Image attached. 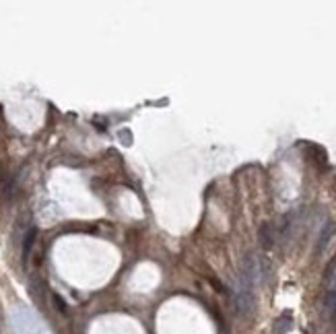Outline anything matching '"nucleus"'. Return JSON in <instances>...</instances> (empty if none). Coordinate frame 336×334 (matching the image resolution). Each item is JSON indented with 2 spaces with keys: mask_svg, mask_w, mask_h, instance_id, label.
<instances>
[{
  "mask_svg": "<svg viewBox=\"0 0 336 334\" xmlns=\"http://www.w3.org/2000/svg\"><path fill=\"white\" fill-rule=\"evenodd\" d=\"M52 301H54L56 309H58V312H60L62 316H66V314H68V307H66V301H64V299H62L60 295H58V293H54V295H52Z\"/></svg>",
  "mask_w": 336,
  "mask_h": 334,
  "instance_id": "4",
  "label": "nucleus"
},
{
  "mask_svg": "<svg viewBox=\"0 0 336 334\" xmlns=\"http://www.w3.org/2000/svg\"><path fill=\"white\" fill-rule=\"evenodd\" d=\"M36 237H37V229L31 227L29 231L25 233V239H23V260H27L29 254H31V248L36 244Z\"/></svg>",
  "mask_w": 336,
  "mask_h": 334,
  "instance_id": "1",
  "label": "nucleus"
},
{
  "mask_svg": "<svg viewBox=\"0 0 336 334\" xmlns=\"http://www.w3.org/2000/svg\"><path fill=\"white\" fill-rule=\"evenodd\" d=\"M326 305H328V312H330V318H332V324H334V328H336V291H330V293H328Z\"/></svg>",
  "mask_w": 336,
  "mask_h": 334,
  "instance_id": "3",
  "label": "nucleus"
},
{
  "mask_svg": "<svg viewBox=\"0 0 336 334\" xmlns=\"http://www.w3.org/2000/svg\"><path fill=\"white\" fill-rule=\"evenodd\" d=\"M334 233V223H326V227H324V231L320 233V239H318V248H316V254H320V252L328 246V239L332 237Z\"/></svg>",
  "mask_w": 336,
  "mask_h": 334,
  "instance_id": "2",
  "label": "nucleus"
}]
</instances>
